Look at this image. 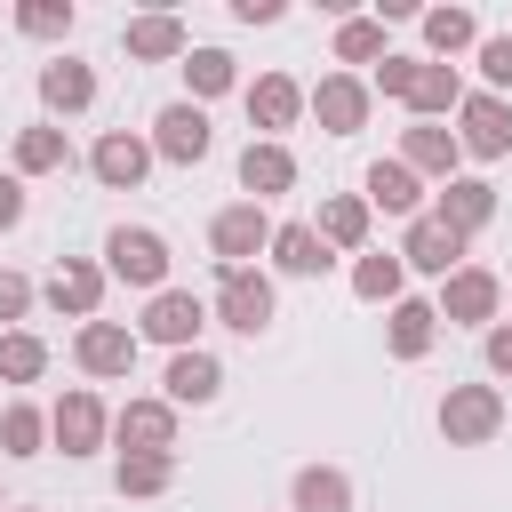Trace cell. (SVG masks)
Here are the masks:
<instances>
[{"instance_id": "obj_1", "label": "cell", "mask_w": 512, "mask_h": 512, "mask_svg": "<svg viewBox=\"0 0 512 512\" xmlns=\"http://www.w3.org/2000/svg\"><path fill=\"white\" fill-rule=\"evenodd\" d=\"M104 272L160 296V288H168V240H160L152 224H120V232H104Z\"/></svg>"}, {"instance_id": "obj_2", "label": "cell", "mask_w": 512, "mask_h": 512, "mask_svg": "<svg viewBox=\"0 0 512 512\" xmlns=\"http://www.w3.org/2000/svg\"><path fill=\"white\" fill-rule=\"evenodd\" d=\"M504 432V392L496 384H448V400H440V440L448 448H480V440H496Z\"/></svg>"}, {"instance_id": "obj_3", "label": "cell", "mask_w": 512, "mask_h": 512, "mask_svg": "<svg viewBox=\"0 0 512 512\" xmlns=\"http://www.w3.org/2000/svg\"><path fill=\"white\" fill-rule=\"evenodd\" d=\"M496 304H504V280L488 272V264H456L448 280H440V320L448 328H496Z\"/></svg>"}, {"instance_id": "obj_4", "label": "cell", "mask_w": 512, "mask_h": 512, "mask_svg": "<svg viewBox=\"0 0 512 512\" xmlns=\"http://www.w3.org/2000/svg\"><path fill=\"white\" fill-rule=\"evenodd\" d=\"M208 248H216V272H240L256 248H272V216H264L256 200H232V208H216Z\"/></svg>"}, {"instance_id": "obj_5", "label": "cell", "mask_w": 512, "mask_h": 512, "mask_svg": "<svg viewBox=\"0 0 512 512\" xmlns=\"http://www.w3.org/2000/svg\"><path fill=\"white\" fill-rule=\"evenodd\" d=\"M216 320H224V328H240V336L272 328V280H264L256 264H240V272H216Z\"/></svg>"}, {"instance_id": "obj_6", "label": "cell", "mask_w": 512, "mask_h": 512, "mask_svg": "<svg viewBox=\"0 0 512 512\" xmlns=\"http://www.w3.org/2000/svg\"><path fill=\"white\" fill-rule=\"evenodd\" d=\"M104 432H112V416H104V400H96V392H64V400L48 408V440H56L64 456H96V448H104Z\"/></svg>"}, {"instance_id": "obj_7", "label": "cell", "mask_w": 512, "mask_h": 512, "mask_svg": "<svg viewBox=\"0 0 512 512\" xmlns=\"http://www.w3.org/2000/svg\"><path fill=\"white\" fill-rule=\"evenodd\" d=\"M208 144H216V128H208V112H200V104H168V112L152 120V152H160V160H176V168H200V160H208Z\"/></svg>"}, {"instance_id": "obj_8", "label": "cell", "mask_w": 512, "mask_h": 512, "mask_svg": "<svg viewBox=\"0 0 512 512\" xmlns=\"http://www.w3.org/2000/svg\"><path fill=\"white\" fill-rule=\"evenodd\" d=\"M208 328V304L192 296V288H160L152 304H144V336L152 344H168V352H192V336Z\"/></svg>"}, {"instance_id": "obj_9", "label": "cell", "mask_w": 512, "mask_h": 512, "mask_svg": "<svg viewBox=\"0 0 512 512\" xmlns=\"http://www.w3.org/2000/svg\"><path fill=\"white\" fill-rule=\"evenodd\" d=\"M112 440H120V456H168L176 448V408L168 400H128L112 416Z\"/></svg>"}, {"instance_id": "obj_10", "label": "cell", "mask_w": 512, "mask_h": 512, "mask_svg": "<svg viewBox=\"0 0 512 512\" xmlns=\"http://www.w3.org/2000/svg\"><path fill=\"white\" fill-rule=\"evenodd\" d=\"M456 112H464L456 152H472V160H504V152H512V104H504V96H488V88H480V96H464Z\"/></svg>"}, {"instance_id": "obj_11", "label": "cell", "mask_w": 512, "mask_h": 512, "mask_svg": "<svg viewBox=\"0 0 512 512\" xmlns=\"http://www.w3.org/2000/svg\"><path fill=\"white\" fill-rule=\"evenodd\" d=\"M88 168H96V184H104V192H136V184H144V168H152V144H144V136H128V128H112V136H96Z\"/></svg>"}, {"instance_id": "obj_12", "label": "cell", "mask_w": 512, "mask_h": 512, "mask_svg": "<svg viewBox=\"0 0 512 512\" xmlns=\"http://www.w3.org/2000/svg\"><path fill=\"white\" fill-rule=\"evenodd\" d=\"M304 104L320 112V128H328V136H352V128H368V88H360L352 72H320V88H312Z\"/></svg>"}, {"instance_id": "obj_13", "label": "cell", "mask_w": 512, "mask_h": 512, "mask_svg": "<svg viewBox=\"0 0 512 512\" xmlns=\"http://www.w3.org/2000/svg\"><path fill=\"white\" fill-rule=\"evenodd\" d=\"M72 360H80L88 376H128V368H136V336H128L120 320H88V328L72 336Z\"/></svg>"}, {"instance_id": "obj_14", "label": "cell", "mask_w": 512, "mask_h": 512, "mask_svg": "<svg viewBox=\"0 0 512 512\" xmlns=\"http://www.w3.org/2000/svg\"><path fill=\"white\" fill-rule=\"evenodd\" d=\"M296 112H304V88H296L288 72L248 80V120L264 128V144H280V128H296Z\"/></svg>"}, {"instance_id": "obj_15", "label": "cell", "mask_w": 512, "mask_h": 512, "mask_svg": "<svg viewBox=\"0 0 512 512\" xmlns=\"http://www.w3.org/2000/svg\"><path fill=\"white\" fill-rule=\"evenodd\" d=\"M296 184V152L288 144H264V136H248V152H240V192L264 208L272 192H288Z\"/></svg>"}, {"instance_id": "obj_16", "label": "cell", "mask_w": 512, "mask_h": 512, "mask_svg": "<svg viewBox=\"0 0 512 512\" xmlns=\"http://www.w3.org/2000/svg\"><path fill=\"white\" fill-rule=\"evenodd\" d=\"M432 216H440V224H448L456 240H472V232H480V224L496 216V184H480V176H448V184H440V208H432Z\"/></svg>"}, {"instance_id": "obj_17", "label": "cell", "mask_w": 512, "mask_h": 512, "mask_svg": "<svg viewBox=\"0 0 512 512\" xmlns=\"http://www.w3.org/2000/svg\"><path fill=\"white\" fill-rule=\"evenodd\" d=\"M400 264H416V272H456L464 264V240L440 224V216H408V240H400Z\"/></svg>"}, {"instance_id": "obj_18", "label": "cell", "mask_w": 512, "mask_h": 512, "mask_svg": "<svg viewBox=\"0 0 512 512\" xmlns=\"http://www.w3.org/2000/svg\"><path fill=\"white\" fill-rule=\"evenodd\" d=\"M48 304H56V312H72V320L88 328V320H96V304H104V272H96L88 256H64V264L48 272Z\"/></svg>"}, {"instance_id": "obj_19", "label": "cell", "mask_w": 512, "mask_h": 512, "mask_svg": "<svg viewBox=\"0 0 512 512\" xmlns=\"http://www.w3.org/2000/svg\"><path fill=\"white\" fill-rule=\"evenodd\" d=\"M216 392H224L216 352H176V360H168V408H208Z\"/></svg>"}, {"instance_id": "obj_20", "label": "cell", "mask_w": 512, "mask_h": 512, "mask_svg": "<svg viewBox=\"0 0 512 512\" xmlns=\"http://www.w3.org/2000/svg\"><path fill=\"white\" fill-rule=\"evenodd\" d=\"M40 104H48V112H88V104H96V72H88L80 56H56V64L40 72Z\"/></svg>"}, {"instance_id": "obj_21", "label": "cell", "mask_w": 512, "mask_h": 512, "mask_svg": "<svg viewBox=\"0 0 512 512\" xmlns=\"http://www.w3.org/2000/svg\"><path fill=\"white\" fill-rule=\"evenodd\" d=\"M456 136L448 128H432V120H416L408 136H400V168H416V176H456Z\"/></svg>"}, {"instance_id": "obj_22", "label": "cell", "mask_w": 512, "mask_h": 512, "mask_svg": "<svg viewBox=\"0 0 512 512\" xmlns=\"http://www.w3.org/2000/svg\"><path fill=\"white\" fill-rule=\"evenodd\" d=\"M272 264H280V272H296V280H320L336 256L320 248V232H312V224H272Z\"/></svg>"}, {"instance_id": "obj_23", "label": "cell", "mask_w": 512, "mask_h": 512, "mask_svg": "<svg viewBox=\"0 0 512 512\" xmlns=\"http://www.w3.org/2000/svg\"><path fill=\"white\" fill-rule=\"evenodd\" d=\"M432 336H440V312H432V304H416V296H400V304H392V328H384L392 360H424V352H432Z\"/></svg>"}, {"instance_id": "obj_24", "label": "cell", "mask_w": 512, "mask_h": 512, "mask_svg": "<svg viewBox=\"0 0 512 512\" xmlns=\"http://www.w3.org/2000/svg\"><path fill=\"white\" fill-rule=\"evenodd\" d=\"M368 200H376L384 216H424V184H416V168H400V160H376V168H368Z\"/></svg>"}, {"instance_id": "obj_25", "label": "cell", "mask_w": 512, "mask_h": 512, "mask_svg": "<svg viewBox=\"0 0 512 512\" xmlns=\"http://www.w3.org/2000/svg\"><path fill=\"white\" fill-rule=\"evenodd\" d=\"M456 104H464V80H456V64H416L408 112H416V120H440V112H456Z\"/></svg>"}, {"instance_id": "obj_26", "label": "cell", "mask_w": 512, "mask_h": 512, "mask_svg": "<svg viewBox=\"0 0 512 512\" xmlns=\"http://www.w3.org/2000/svg\"><path fill=\"white\" fill-rule=\"evenodd\" d=\"M320 248H360L368 240V200H352V192H336V200H320Z\"/></svg>"}, {"instance_id": "obj_27", "label": "cell", "mask_w": 512, "mask_h": 512, "mask_svg": "<svg viewBox=\"0 0 512 512\" xmlns=\"http://www.w3.org/2000/svg\"><path fill=\"white\" fill-rule=\"evenodd\" d=\"M296 512H352V480L336 464H304L296 472Z\"/></svg>"}, {"instance_id": "obj_28", "label": "cell", "mask_w": 512, "mask_h": 512, "mask_svg": "<svg viewBox=\"0 0 512 512\" xmlns=\"http://www.w3.org/2000/svg\"><path fill=\"white\" fill-rule=\"evenodd\" d=\"M16 168H24V176H56V168H72L64 128H16Z\"/></svg>"}, {"instance_id": "obj_29", "label": "cell", "mask_w": 512, "mask_h": 512, "mask_svg": "<svg viewBox=\"0 0 512 512\" xmlns=\"http://www.w3.org/2000/svg\"><path fill=\"white\" fill-rule=\"evenodd\" d=\"M424 40H432V56L480 48V16H472V8H424Z\"/></svg>"}, {"instance_id": "obj_30", "label": "cell", "mask_w": 512, "mask_h": 512, "mask_svg": "<svg viewBox=\"0 0 512 512\" xmlns=\"http://www.w3.org/2000/svg\"><path fill=\"white\" fill-rule=\"evenodd\" d=\"M120 40H128V56H144V64H160V56H184V24H176V16H136Z\"/></svg>"}, {"instance_id": "obj_31", "label": "cell", "mask_w": 512, "mask_h": 512, "mask_svg": "<svg viewBox=\"0 0 512 512\" xmlns=\"http://www.w3.org/2000/svg\"><path fill=\"white\" fill-rule=\"evenodd\" d=\"M40 368H48V344H40L32 328H0V376H8V384H32Z\"/></svg>"}, {"instance_id": "obj_32", "label": "cell", "mask_w": 512, "mask_h": 512, "mask_svg": "<svg viewBox=\"0 0 512 512\" xmlns=\"http://www.w3.org/2000/svg\"><path fill=\"white\" fill-rule=\"evenodd\" d=\"M400 256H360L352 264V296H368V304H400Z\"/></svg>"}, {"instance_id": "obj_33", "label": "cell", "mask_w": 512, "mask_h": 512, "mask_svg": "<svg viewBox=\"0 0 512 512\" xmlns=\"http://www.w3.org/2000/svg\"><path fill=\"white\" fill-rule=\"evenodd\" d=\"M40 440H48V416H40L32 400L0 408V448H8V456H40Z\"/></svg>"}, {"instance_id": "obj_34", "label": "cell", "mask_w": 512, "mask_h": 512, "mask_svg": "<svg viewBox=\"0 0 512 512\" xmlns=\"http://www.w3.org/2000/svg\"><path fill=\"white\" fill-rule=\"evenodd\" d=\"M168 480H176V456H120V472H112L120 496H160Z\"/></svg>"}, {"instance_id": "obj_35", "label": "cell", "mask_w": 512, "mask_h": 512, "mask_svg": "<svg viewBox=\"0 0 512 512\" xmlns=\"http://www.w3.org/2000/svg\"><path fill=\"white\" fill-rule=\"evenodd\" d=\"M184 80H192V96H224L240 72H232L224 48H184Z\"/></svg>"}, {"instance_id": "obj_36", "label": "cell", "mask_w": 512, "mask_h": 512, "mask_svg": "<svg viewBox=\"0 0 512 512\" xmlns=\"http://www.w3.org/2000/svg\"><path fill=\"white\" fill-rule=\"evenodd\" d=\"M336 56H344V64H376V56H384V24H376V16H344V24H336Z\"/></svg>"}, {"instance_id": "obj_37", "label": "cell", "mask_w": 512, "mask_h": 512, "mask_svg": "<svg viewBox=\"0 0 512 512\" xmlns=\"http://www.w3.org/2000/svg\"><path fill=\"white\" fill-rule=\"evenodd\" d=\"M16 32H32V40H64V32H72V0H24V8H16Z\"/></svg>"}, {"instance_id": "obj_38", "label": "cell", "mask_w": 512, "mask_h": 512, "mask_svg": "<svg viewBox=\"0 0 512 512\" xmlns=\"http://www.w3.org/2000/svg\"><path fill=\"white\" fill-rule=\"evenodd\" d=\"M480 80H488V96L512 88V32H488L480 40Z\"/></svg>"}, {"instance_id": "obj_39", "label": "cell", "mask_w": 512, "mask_h": 512, "mask_svg": "<svg viewBox=\"0 0 512 512\" xmlns=\"http://www.w3.org/2000/svg\"><path fill=\"white\" fill-rule=\"evenodd\" d=\"M416 64H424V56H384V64H376V88L408 104V88H416Z\"/></svg>"}, {"instance_id": "obj_40", "label": "cell", "mask_w": 512, "mask_h": 512, "mask_svg": "<svg viewBox=\"0 0 512 512\" xmlns=\"http://www.w3.org/2000/svg\"><path fill=\"white\" fill-rule=\"evenodd\" d=\"M32 312V280L24 272H0V320H24Z\"/></svg>"}, {"instance_id": "obj_41", "label": "cell", "mask_w": 512, "mask_h": 512, "mask_svg": "<svg viewBox=\"0 0 512 512\" xmlns=\"http://www.w3.org/2000/svg\"><path fill=\"white\" fill-rule=\"evenodd\" d=\"M24 224V176H0V232Z\"/></svg>"}, {"instance_id": "obj_42", "label": "cell", "mask_w": 512, "mask_h": 512, "mask_svg": "<svg viewBox=\"0 0 512 512\" xmlns=\"http://www.w3.org/2000/svg\"><path fill=\"white\" fill-rule=\"evenodd\" d=\"M488 368H496V376H512V320H496V328H488Z\"/></svg>"}, {"instance_id": "obj_43", "label": "cell", "mask_w": 512, "mask_h": 512, "mask_svg": "<svg viewBox=\"0 0 512 512\" xmlns=\"http://www.w3.org/2000/svg\"><path fill=\"white\" fill-rule=\"evenodd\" d=\"M240 24H280V0H232Z\"/></svg>"}, {"instance_id": "obj_44", "label": "cell", "mask_w": 512, "mask_h": 512, "mask_svg": "<svg viewBox=\"0 0 512 512\" xmlns=\"http://www.w3.org/2000/svg\"><path fill=\"white\" fill-rule=\"evenodd\" d=\"M24 512H40V504H24Z\"/></svg>"}, {"instance_id": "obj_45", "label": "cell", "mask_w": 512, "mask_h": 512, "mask_svg": "<svg viewBox=\"0 0 512 512\" xmlns=\"http://www.w3.org/2000/svg\"><path fill=\"white\" fill-rule=\"evenodd\" d=\"M0 512H8V504H0Z\"/></svg>"}]
</instances>
